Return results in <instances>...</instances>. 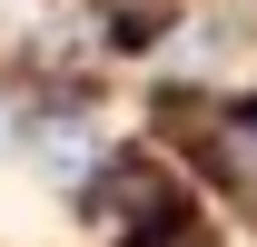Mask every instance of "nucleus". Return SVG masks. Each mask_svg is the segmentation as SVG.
I'll use <instances>...</instances> for the list:
<instances>
[{
	"label": "nucleus",
	"instance_id": "f03ea898",
	"mask_svg": "<svg viewBox=\"0 0 257 247\" xmlns=\"http://www.w3.org/2000/svg\"><path fill=\"white\" fill-rule=\"evenodd\" d=\"M188 139H198V158H208L227 188H247V198H257V99L198 109V119H188Z\"/></svg>",
	"mask_w": 257,
	"mask_h": 247
},
{
	"label": "nucleus",
	"instance_id": "f257e3e1",
	"mask_svg": "<svg viewBox=\"0 0 257 247\" xmlns=\"http://www.w3.org/2000/svg\"><path fill=\"white\" fill-rule=\"evenodd\" d=\"M89 217H99V227H119V237H149V227L178 217V188H168L159 158H109V168L89 178Z\"/></svg>",
	"mask_w": 257,
	"mask_h": 247
},
{
	"label": "nucleus",
	"instance_id": "7ed1b4c3",
	"mask_svg": "<svg viewBox=\"0 0 257 247\" xmlns=\"http://www.w3.org/2000/svg\"><path fill=\"white\" fill-rule=\"evenodd\" d=\"M128 247H198V237H188V217H168V227H149V237H128Z\"/></svg>",
	"mask_w": 257,
	"mask_h": 247
}]
</instances>
